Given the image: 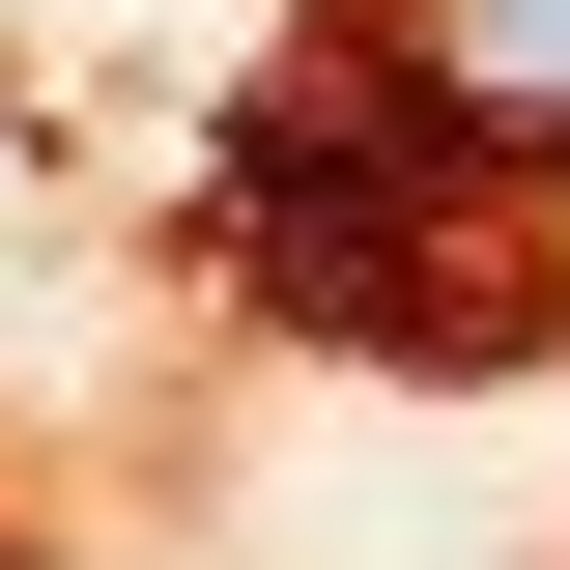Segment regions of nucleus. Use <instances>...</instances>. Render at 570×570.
Returning <instances> with one entry per match:
<instances>
[{"instance_id": "nucleus-2", "label": "nucleus", "mask_w": 570, "mask_h": 570, "mask_svg": "<svg viewBox=\"0 0 570 570\" xmlns=\"http://www.w3.org/2000/svg\"><path fill=\"white\" fill-rule=\"evenodd\" d=\"M428 58L485 86V115H570V0H456V29H428Z\"/></svg>"}, {"instance_id": "nucleus-1", "label": "nucleus", "mask_w": 570, "mask_h": 570, "mask_svg": "<svg viewBox=\"0 0 570 570\" xmlns=\"http://www.w3.org/2000/svg\"><path fill=\"white\" fill-rule=\"evenodd\" d=\"M513 228V115L456 58H314L257 115V171H228V257L285 285V314H371V343H485L428 257H485Z\"/></svg>"}]
</instances>
